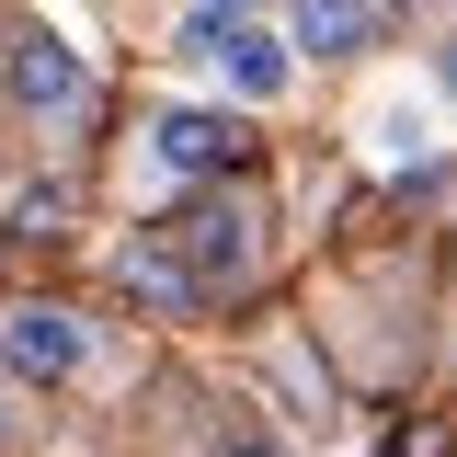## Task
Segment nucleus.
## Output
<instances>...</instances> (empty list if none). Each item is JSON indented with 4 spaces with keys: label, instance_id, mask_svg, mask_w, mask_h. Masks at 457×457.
<instances>
[{
    "label": "nucleus",
    "instance_id": "nucleus-1",
    "mask_svg": "<svg viewBox=\"0 0 457 457\" xmlns=\"http://www.w3.org/2000/svg\"><path fill=\"white\" fill-rule=\"evenodd\" d=\"M195 46L218 57V80L240 92V104H286V80H297V57H286L275 35H252L240 12H206V23H195Z\"/></svg>",
    "mask_w": 457,
    "mask_h": 457
},
{
    "label": "nucleus",
    "instance_id": "nucleus-2",
    "mask_svg": "<svg viewBox=\"0 0 457 457\" xmlns=\"http://www.w3.org/2000/svg\"><path fill=\"white\" fill-rule=\"evenodd\" d=\"M80 92H92V69H80V46L69 35H12V104L23 114H80Z\"/></svg>",
    "mask_w": 457,
    "mask_h": 457
},
{
    "label": "nucleus",
    "instance_id": "nucleus-3",
    "mask_svg": "<svg viewBox=\"0 0 457 457\" xmlns=\"http://www.w3.org/2000/svg\"><path fill=\"white\" fill-rule=\"evenodd\" d=\"M0 354H12V366H23V378H80V354H92V343H80V320H69V309H46V297H23V309H0Z\"/></svg>",
    "mask_w": 457,
    "mask_h": 457
},
{
    "label": "nucleus",
    "instance_id": "nucleus-4",
    "mask_svg": "<svg viewBox=\"0 0 457 457\" xmlns=\"http://www.w3.org/2000/svg\"><path fill=\"white\" fill-rule=\"evenodd\" d=\"M149 149H161L171 171H195V183H206V171H240L252 137H240V114H218V104H171L161 126H149Z\"/></svg>",
    "mask_w": 457,
    "mask_h": 457
},
{
    "label": "nucleus",
    "instance_id": "nucleus-5",
    "mask_svg": "<svg viewBox=\"0 0 457 457\" xmlns=\"http://www.w3.org/2000/svg\"><path fill=\"white\" fill-rule=\"evenodd\" d=\"M252 275V218L240 206H195L183 218V286H228Z\"/></svg>",
    "mask_w": 457,
    "mask_h": 457
},
{
    "label": "nucleus",
    "instance_id": "nucleus-6",
    "mask_svg": "<svg viewBox=\"0 0 457 457\" xmlns=\"http://www.w3.org/2000/svg\"><path fill=\"white\" fill-rule=\"evenodd\" d=\"M378 35V12L366 0H297V23H286V57H354Z\"/></svg>",
    "mask_w": 457,
    "mask_h": 457
},
{
    "label": "nucleus",
    "instance_id": "nucleus-7",
    "mask_svg": "<svg viewBox=\"0 0 457 457\" xmlns=\"http://www.w3.org/2000/svg\"><path fill=\"white\" fill-rule=\"evenodd\" d=\"M218 457H275V446H263V435H228V446H218Z\"/></svg>",
    "mask_w": 457,
    "mask_h": 457
},
{
    "label": "nucleus",
    "instance_id": "nucleus-8",
    "mask_svg": "<svg viewBox=\"0 0 457 457\" xmlns=\"http://www.w3.org/2000/svg\"><path fill=\"white\" fill-rule=\"evenodd\" d=\"M206 12H252V0H206Z\"/></svg>",
    "mask_w": 457,
    "mask_h": 457
},
{
    "label": "nucleus",
    "instance_id": "nucleus-9",
    "mask_svg": "<svg viewBox=\"0 0 457 457\" xmlns=\"http://www.w3.org/2000/svg\"><path fill=\"white\" fill-rule=\"evenodd\" d=\"M446 92H457V46H446Z\"/></svg>",
    "mask_w": 457,
    "mask_h": 457
}]
</instances>
